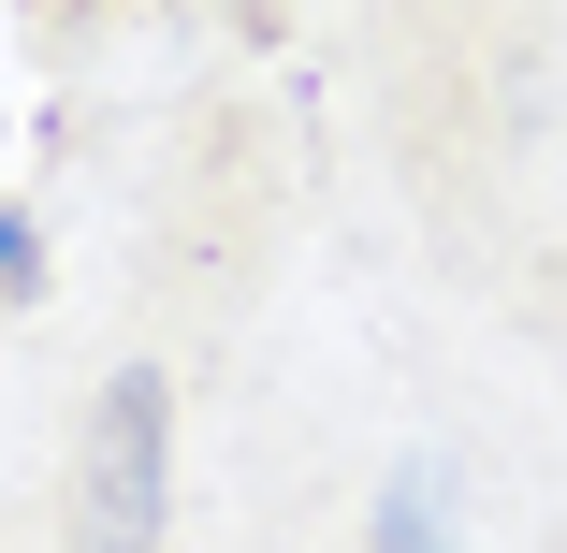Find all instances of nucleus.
Listing matches in <instances>:
<instances>
[{
  "label": "nucleus",
  "mask_w": 567,
  "mask_h": 553,
  "mask_svg": "<svg viewBox=\"0 0 567 553\" xmlns=\"http://www.w3.org/2000/svg\"><path fill=\"white\" fill-rule=\"evenodd\" d=\"M379 553H451V481H436V467H408V481L379 495Z\"/></svg>",
  "instance_id": "obj_2"
},
{
  "label": "nucleus",
  "mask_w": 567,
  "mask_h": 553,
  "mask_svg": "<svg viewBox=\"0 0 567 553\" xmlns=\"http://www.w3.org/2000/svg\"><path fill=\"white\" fill-rule=\"evenodd\" d=\"M30 263H44V248H30V218H16V204H0V291H16Z\"/></svg>",
  "instance_id": "obj_3"
},
{
  "label": "nucleus",
  "mask_w": 567,
  "mask_h": 553,
  "mask_svg": "<svg viewBox=\"0 0 567 553\" xmlns=\"http://www.w3.org/2000/svg\"><path fill=\"white\" fill-rule=\"evenodd\" d=\"M73 495H87V553H161V495H175V393H161V365L102 379Z\"/></svg>",
  "instance_id": "obj_1"
}]
</instances>
